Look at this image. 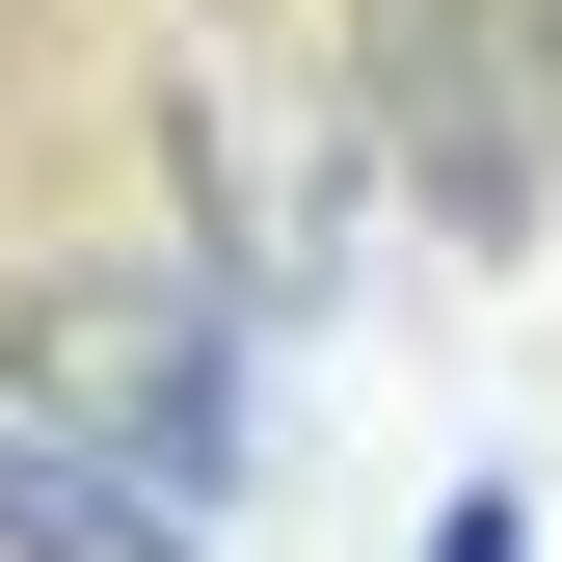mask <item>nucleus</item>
Segmentation results:
<instances>
[{
	"label": "nucleus",
	"instance_id": "obj_1",
	"mask_svg": "<svg viewBox=\"0 0 562 562\" xmlns=\"http://www.w3.org/2000/svg\"><path fill=\"white\" fill-rule=\"evenodd\" d=\"M0 402H27V429H81V456H134L161 509H241V482H268V322H241L188 241H81V268H27V295H0Z\"/></svg>",
	"mask_w": 562,
	"mask_h": 562
},
{
	"label": "nucleus",
	"instance_id": "obj_2",
	"mask_svg": "<svg viewBox=\"0 0 562 562\" xmlns=\"http://www.w3.org/2000/svg\"><path fill=\"white\" fill-rule=\"evenodd\" d=\"M322 108L375 134V215H429L456 268H509V241L562 215L536 81H509V0H348V27H322Z\"/></svg>",
	"mask_w": 562,
	"mask_h": 562
},
{
	"label": "nucleus",
	"instance_id": "obj_3",
	"mask_svg": "<svg viewBox=\"0 0 562 562\" xmlns=\"http://www.w3.org/2000/svg\"><path fill=\"white\" fill-rule=\"evenodd\" d=\"M0 562H215V509H161L134 456H81V429L0 402Z\"/></svg>",
	"mask_w": 562,
	"mask_h": 562
},
{
	"label": "nucleus",
	"instance_id": "obj_4",
	"mask_svg": "<svg viewBox=\"0 0 562 562\" xmlns=\"http://www.w3.org/2000/svg\"><path fill=\"white\" fill-rule=\"evenodd\" d=\"M429 562H536V509H509V482H456V509H429Z\"/></svg>",
	"mask_w": 562,
	"mask_h": 562
},
{
	"label": "nucleus",
	"instance_id": "obj_5",
	"mask_svg": "<svg viewBox=\"0 0 562 562\" xmlns=\"http://www.w3.org/2000/svg\"><path fill=\"white\" fill-rule=\"evenodd\" d=\"M509 81H536V161H562V0H509Z\"/></svg>",
	"mask_w": 562,
	"mask_h": 562
}]
</instances>
